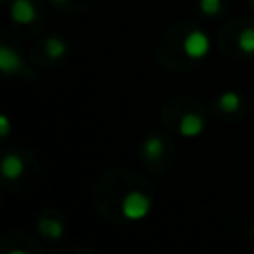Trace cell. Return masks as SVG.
I'll return each mask as SVG.
<instances>
[{"label":"cell","instance_id":"obj_8","mask_svg":"<svg viewBox=\"0 0 254 254\" xmlns=\"http://www.w3.org/2000/svg\"><path fill=\"white\" fill-rule=\"evenodd\" d=\"M163 151H165V143H163V139L159 135H149L143 141V155L147 159L155 161V159H159L163 155Z\"/></svg>","mask_w":254,"mask_h":254},{"label":"cell","instance_id":"obj_10","mask_svg":"<svg viewBox=\"0 0 254 254\" xmlns=\"http://www.w3.org/2000/svg\"><path fill=\"white\" fill-rule=\"evenodd\" d=\"M218 107L226 113H234L240 107V95L236 91H222L218 95Z\"/></svg>","mask_w":254,"mask_h":254},{"label":"cell","instance_id":"obj_15","mask_svg":"<svg viewBox=\"0 0 254 254\" xmlns=\"http://www.w3.org/2000/svg\"><path fill=\"white\" fill-rule=\"evenodd\" d=\"M250 2H252V8H254V0H250Z\"/></svg>","mask_w":254,"mask_h":254},{"label":"cell","instance_id":"obj_3","mask_svg":"<svg viewBox=\"0 0 254 254\" xmlns=\"http://www.w3.org/2000/svg\"><path fill=\"white\" fill-rule=\"evenodd\" d=\"M10 18L20 26H28L36 20V6L32 0H12L10 4Z\"/></svg>","mask_w":254,"mask_h":254},{"label":"cell","instance_id":"obj_12","mask_svg":"<svg viewBox=\"0 0 254 254\" xmlns=\"http://www.w3.org/2000/svg\"><path fill=\"white\" fill-rule=\"evenodd\" d=\"M198 10L204 16H216L220 12V0H198Z\"/></svg>","mask_w":254,"mask_h":254},{"label":"cell","instance_id":"obj_5","mask_svg":"<svg viewBox=\"0 0 254 254\" xmlns=\"http://www.w3.org/2000/svg\"><path fill=\"white\" fill-rule=\"evenodd\" d=\"M202 131H204V119L198 113L189 111V113H185L181 117V121H179V133L183 137L192 139V137H198Z\"/></svg>","mask_w":254,"mask_h":254},{"label":"cell","instance_id":"obj_1","mask_svg":"<svg viewBox=\"0 0 254 254\" xmlns=\"http://www.w3.org/2000/svg\"><path fill=\"white\" fill-rule=\"evenodd\" d=\"M153 200L141 190H129L121 200V212L127 220H143L151 212Z\"/></svg>","mask_w":254,"mask_h":254},{"label":"cell","instance_id":"obj_6","mask_svg":"<svg viewBox=\"0 0 254 254\" xmlns=\"http://www.w3.org/2000/svg\"><path fill=\"white\" fill-rule=\"evenodd\" d=\"M0 171H2V177H4V179H8V181H16V179H20V177L24 175V171H26V163H24V159H22L20 155H16V153H8V155H4V159H2Z\"/></svg>","mask_w":254,"mask_h":254},{"label":"cell","instance_id":"obj_11","mask_svg":"<svg viewBox=\"0 0 254 254\" xmlns=\"http://www.w3.org/2000/svg\"><path fill=\"white\" fill-rule=\"evenodd\" d=\"M238 48L244 54H254V28H244L238 34Z\"/></svg>","mask_w":254,"mask_h":254},{"label":"cell","instance_id":"obj_4","mask_svg":"<svg viewBox=\"0 0 254 254\" xmlns=\"http://www.w3.org/2000/svg\"><path fill=\"white\" fill-rule=\"evenodd\" d=\"M24 62L20 58V54L16 50H12L8 44H2L0 46V71L6 73V75H12V73H18L22 69Z\"/></svg>","mask_w":254,"mask_h":254},{"label":"cell","instance_id":"obj_2","mask_svg":"<svg viewBox=\"0 0 254 254\" xmlns=\"http://www.w3.org/2000/svg\"><path fill=\"white\" fill-rule=\"evenodd\" d=\"M183 52L190 60H202L210 52V38L202 30H190L183 38Z\"/></svg>","mask_w":254,"mask_h":254},{"label":"cell","instance_id":"obj_13","mask_svg":"<svg viewBox=\"0 0 254 254\" xmlns=\"http://www.w3.org/2000/svg\"><path fill=\"white\" fill-rule=\"evenodd\" d=\"M8 133H10V119H8L6 113H2L0 115V135L2 137H8Z\"/></svg>","mask_w":254,"mask_h":254},{"label":"cell","instance_id":"obj_9","mask_svg":"<svg viewBox=\"0 0 254 254\" xmlns=\"http://www.w3.org/2000/svg\"><path fill=\"white\" fill-rule=\"evenodd\" d=\"M44 50H46L48 58H52V60H60V58H64V56L67 54V44H65L62 38L52 36V38H48V40L44 42Z\"/></svg>","mask_w":254,"mask_h":254},{"label":"cell","instance_id":"obj_14","mask_svg":"<svg viewBox=\"0 0 254 254\" xmlns=\"http://www.w3.org/2000/svg\"><path fill=\"white\" fill-rule=\"evenodd\" d=\"M54 2H65V0H54Z\"/></svg>","mask_w":254,"mask_h":254},{"label":"cell","instance_id":"obj_7","mask_svg":"<svg viewBox=\"0 0 254 254\" xmlns=\"http://www.w3.org/2000/svg\"><path fill=\"white\" fill-rule=\"evenodd\" d=\"M38 228L44 236L52 238V240H60L64 236V222L56 220V218H40L38 220Z\"/></svg>","mask_w":254,"mask_h":254}]
</instances>
